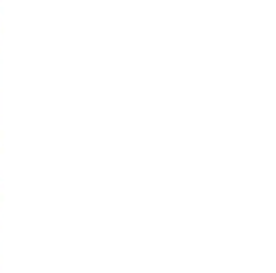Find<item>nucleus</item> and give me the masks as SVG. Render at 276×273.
<instances>
[]
</instances>
